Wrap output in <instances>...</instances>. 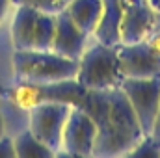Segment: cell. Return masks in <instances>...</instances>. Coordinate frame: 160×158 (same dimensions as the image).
<instances>
[{
  "instance_id": "cell-7",
  "label": "cell",
  "mask_w": 160,
  "mask_h": 158,
  "mask_svg": "<svg viewBox=\"0 0 160 158\" xmlns=\"http://www.w3.org/2000/svg\"><path fill=\"white\" fill-rule=\"evenodd\" d=\"M97 126L82 108L73 106L62 134V153L69 156H93Z\"/></svg>"
},
{
  "instance_id": "cell-4",
  "label": "cell",
  "mask_w": 160,
  "mask_h": 158,
  "mask_svg": "<svg viewBox=\"0 0 160 158\" xmlns=\"http://www.w3.org/2000/svg\"><path fill=\"white\" fill-rule=\"evenodd\" d=\"M121 80L118 48L93 39L78 60L77 82L86 89H108L119 86Z\"/></svg>"
},
{
  "instance_id": "cell-15",
  "label": "cell",
  "mask_w": 160,
  "mask_h": 158,
  "mask_svg": "<svg viewBox=\"0 0 160 158\" xmlns=\"http://www.w3.org/2000/svg\"><path fill=\"white\" fill-rule=\"evenodd\" d=\"M56 32V15L39 13L34 32V48L36 50H52V41Z\"/></svg>"
},
{
  "instance_id": "cell-22",
  "label": "cell",
  "mask_w": 160,
  "mask_h": 158,
  "mask_svg": "<svg viewBox=\"0 0 160 158\" xmlns=\"http://www.w3.org/2000/svg\"><path fill=\"white\" fill-rule=\"evenodd\" d=\"M8 132H6V119H4V112H2V108H0V138L2 136H6Z\"/></svg>"
},
{
  "instance_id": "cell-19",
  "label": "cell",
  "mask_w": 160,
  "mask_h": 158,
  "mask_svg": "<svg viewBox=\"0 0 160 158\" xmlns=\"http://www.w3.org/2000/svg\"><path fill=\"white\" fill-rule=\"evenodd\" d=\"M0 158H15V149H13V138L9 134L0 138Z\"/></svg>"
},
{
  "instance_id": "cell-3",
  "label": "cell",
  "mask_w": 160,
  "mask_h": 158,
  "mask_svg": "<svg viewBox=\"0 0 160 158\" xmlns=\"http://www.w3.org/2000/svg\"><path fill=\"white\" fill-rule=\"evenodd\" d=\"M86 93V87L80 86L77 78L48 82V84H34V82H19L2 89V95L19 110L28 112L30 108L43 102H67L77 106Z\"/></svg>"
},
{
  "instance_id": "cell-5",
  "label": "cell",
  "mask_w": 160,
  "mask_h": 158,
  "mask_svg": "<svg viewBox=\"0 0 160 158\" xmlns=\"http://www.w3.org/2000/svg\"><path fill=\"white\" fill-rule=\"evenodd\" d=\"M71 108L73 104L67 102H43L26 112L28 128L38 140L54 151V155L62 153V134Z\"/></svg>"
},
{
  "instance_id": "cell-8",
  "label": "cell",
  "mask_w": 160,
  "mask_h": 158,
  "mask_svg": "<svg viewBox=\"0 0 160 158\" xmlns=\"http://www.w3.org/2000/svg\"><path fill=\"white\" fill-rule=\"evenodd\" d=\"M116 48L123 78H151L160 75V54L145 39L119 43Z\"/></svg>"
},
{
  "instance_id": "cell-13",
  "label": "cell",
  "mask_w": 160,
  "mask_h": 158,
  "mask_svg": "<svg viewBox=\"0 0 160 158\" xmlns=\"http://www.w3.org/2000/svg\"><path fill=\"white\" fill-rule=\"evenodd\" d=\"M63 11L82 32L93 36L102 13V0H71Z\"/></svg>"
},
{
  "instance_id": "cell-9",
  "label": "cell",
  "mask_w": 160,
  "mask_h": 158,
  "mask_svg": "<svg viewBox=\"0 0 160 158\" xmlns=\"http://www.w3.org/2000/svg\"><path fill=\"white\" fill-rule=\"evenodd\" d=\"M121 43H138L147 39L153 30L157 11L149 0H121Z\"/></svg>"
},
{
  "instance_id": "cell-10",
  "label": "cell",
  "mask_w": 160,
  "mask_h": 158,
  "mask_svg": "<svg viewBox=\"0 0 160 158\" xmlns=\"http://www.w3.org/2000/svg\"><path fill=\"white\" fill-rule=\"evenodd\" d=\"M89 39L91 36L82 32L65 11H60L56 15V32H54V41H52V50L56 54L78 62L86 47L89 45Z\"/></svg>"
},
{
  "instance_id": "cell-11",
  "label": "cell",
  "mask_w": 160,
  "mask_h": 158,
  "mask_svg": "<svg viewBox=\"0 0 160 158\" xmlns=\"http://www.w3.org/2000/svg\"><path fill=\"white\" fill-rule=\"evenodd\" d=\"M121 0H102V13L91 37L102 45L118 47L121 43Z\"/></svg>"
},
{
  "instance_id": "cell-23",
  "label": "cell",
  "mask_w": 160,
  "mask_h": 158,
  "mask_svg": "<svg viewBox=\"0 0 160 158\" xmlns=\"http://www.w3.org/2000/svg\"><path fill=\"white\" fill-rule=\"evenodd\" d=\"M149 4H151V7H153L157 13H160V0H149Z\"/></svg>"
},
{
  "instance_id": "cell-18",
  "label": "cell",
  "mask_w": 160,
  "mask_h": 158,
  "mask_svg": "<svg viewBox=\"0 0 160 158\" xmlns=\"http://www.w3.org/2000/svg\"><path fill=\"white\" fill-rule=\"evenodd\" d=\"M147 43L157 50L160 54V13H157V17H155V24H153V30L149 32V36H147Z\"/></svg>"
},
{
  "instance_id": "cell-21",
  "label": "cell",
  "mask_w": 160,
  "mask_h": 158,
  "mask_svg": "<svg viewBox=\"0 0 160 158\" xmlns=\"http://www.w3.org/2000/svg\"><path fill=\"white\" fill-rule=\"evenodd\" d=\"M9 7H11V0H0V22L6 17V13H8Z\"/></svg>"
},
{
  "instance_id": "cell-14",
  "label": "cell",
  "mask_w": 160,
  "mask_h": 158,
  "mask_svg": "<svg viewBox=\"0 0 160 158\" xmlns=\"http://www.w3.org/2000/svg\"><path fill=\"white\" fill-rule=\"evenodd\" d=\"M13 138V149L15 158H52L56 156L52 149H48L41 140L34 136V132L26 126L21 132H17Z\"/></svg>"
},
{
  "instance_id": "cell-17",
  "label": "cell",
  "mask_w": 160,
  "mask_h": 158,
  "mask_svg": "<svg viewBox=\"0 0 160 158\" xmlns=\"http://www.w3.org/2000/svg\"><path fill=\"white\" fill-rule=\"evenodd\" d=\"M128 156H138V158H158L160 156V145L155 143L151 136H143L140 143L128 153Z\"/></svg>"
},
{
  "instance_id": "cell-20",
  "label": "cell",
  "mask_w": 160,
  "mask_h": 158,
  "mask_svg": "<svg viewBox=\"0 0 160 158\" xmlns=\"http://www.w3.org/2000/svg\"><path fill=\"white\" fill-rule=\"evenodd\" d=\"M153 140H155V143L160 145V106H158V112H157V119H155V125H153V130H151V134H149Z\"/></svg>"
},
{
  "instance_id": "cell-12",
  "label": "cell",
  "mask_w": 160,
  "mask_h": 158,
  "mask_svg": "<svg viewBox=\"0 0 160 158\" xmlns=\"http://www.w3.org/2000/svg\"><path fill=\"white\" fill-rule=\"evenodd\" d=\"M39 11L28 6H15L11 19V43L15 50L34 48V32Z\"/></svg>"
},
{
  "instance_id": "cell-6",
  "label": "cell",
  "mask_w": 160,
  "mask_h": 158,
  "mask_svg": "<svg viewBox=\"0 0 160 158\" xmlns=\"http://www.w3.org/2000/svg\"><path fill=\"white\" fill-rule=\"evenodd\" d=\"M119 87L136 114L143 136H149L160 106V75L151 78H123Z\"/></svg>"
},
{
  "instance_id": "cell-16",
  "label": "cell",
  "mask_w": 160,
  "mask_h": 158,
  "mask_svg": "<svg viewBox=\"0 0 160 158\" xmlns=\"http://www.w3.org/2000/svg\"><path fill=\"white\" fill-rule=\"evenodd\" d=\"M71 0H11V6H28L38 9L39 13H50V15H58L60 11H63L67 7Z\"/></svg>"
},
{
  "instance_id": "cell-1",
  "label": "cell",
  "mask_w": 160,
  "mask_h": 158,
  "mask_svg": "<svg viewBox=\"0 0 160 158\" xmlns=\"http://www.w3.org/2000/svg\"><path fill=\"white\" fill-rule=\"evenodd\" d=\"M97 126L93 147L95 158L128 156V153L143 138L136 114L119 86L108 89H86L77 104Z\"/></svg>"
},
{
  "instance_id": "cell-2",
  "label": "cell",
  "mask_w": 160,
  "mask_h": 158,
  "mask_svg": "<svg viewBox=\"0 0 160 158\" xmlns=\"http://www.w3.org/2000/svg\"><path fill=\"white\" fill-rule=\"evenodd\" d=\"M13 75L19 82L48 84L77 78L78 62L60 56L54 50H13Z\"/></svg>"
}]
</instances>
